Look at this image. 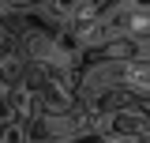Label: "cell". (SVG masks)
<instances>
[{
  "mask_svg": "<svg viewBox=\"0 0 150 143\" xmlns=\"http://www.w3.org/2000/svg\"><path fill=\"white\" fill-rule=\"evenodd\" d=\"M19 49L30 64H64V53H60V34L49 30V26H19Z\"/></svg>",
  "mask_w": 150,
  "mask_h": 143,
  "instance_id": "obj_1",
  "label": "cell"
},
{
  "mask_svg": "<svg viewBox=\"0 0 150 143\" xmlns=\"http://www.w3.org/2000/svg\"><path fill=\"white\" fill-rule=\"evenodd\" d=\"M128 38L150 45V4H128Z\"/></svg>",
  "mask_w": 150,
  "mask_h": 143,
  "instance_id": "obj_2",
  "label": "cell"
}]
</instances>
